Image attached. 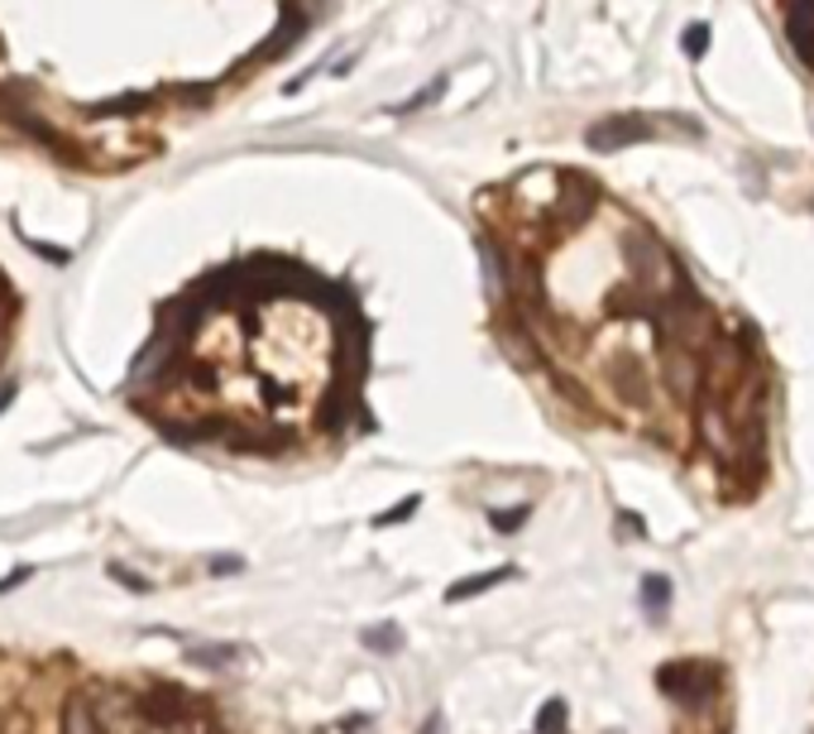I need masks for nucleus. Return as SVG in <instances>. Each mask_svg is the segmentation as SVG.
<instances>
[{
  "label": "nucleus",
  "instance_id": "obj_1",
  "mask_svg": "<svg viewBox=\"0 0 814 734\" xmlns=\"http://www.w3.org/2000/svg\"><path fill=\"white\" fill-rule=\"evenodd\" d=\"M0 734H230L221 711L164 676L0 648Z\"/></svg>",
  "mask_w": 814,
  "mask_h": 734
},
{
  "label": "nucleus",
  "instance_id": "obj_11",
  "mask_svg": "<svg viewBox=\"0 0 814 734\" xmlns=\"http://www.w3.org/2000/svg\"><path fill=\"white\" fill-rule=\"evenodd\" d=\"M705 43H709V34H705L700 24H695L690 34H686V53H705Z\"/></svg>",
  "mask_w": 814,
  "mask_h": 734
},
{
  "label": "nucleus",
  "instance_id": "obj_5",
  "mask_svg": "<svg viewBox=\"0 0 814 734\" xmlns=\"http://www.w3.org/2000/svg\"><path fill=\"white\" fill-rule=\"evenodd\" d=\"M513 576V567H493V571H484V576H465V581H456L446 590V600L456 604V600H470V596H484L489 586H499V581H508Z\"/></svg>",
  "mask_w": 814,
  "mask_h": 734
},
{
  "label": "nucleus",
  "instance_id": "obj_6",
  "mask_svg": "<svg viewBox=\"0 0 814 734\" xmlns=\"http://www.w3.org/2000/svg\"><path fill=\"white\" fill-rule=\"evenodd\" d=\"M643 604H647V619H661L666 604H671V581L666 576H643Z\"/></svg>",
  "mask_w": 814,
  "mask_h": 734
},
{
  "label": "nucleus",
  "instance_id": "obj_8",
  "mask_svg": "<svg viewBox=\"0 0 814 734\" xmlns=\"http://www.w3.org/2000/svg\"><path fill=\"white\" fill-rule=\"evenodd\" d=\"M536 734H565V701H546L536 715Z\"/></svg>",
  "mask_w": 814,
  "mask_h": 734
},
{
  "label": "nucleus",
  "instance_id": "obj_3",
  "mask_svg": "<svg viewBox=\"0 0 814 734\" xmlns=\"http://www.w3.org/2000/svg\"><path fill=\"white\" fill-rule=\"evenodd\" d=\"M651 121H643V115H608V121H599L589 130V144L594 149H623V144H643L651 139Z\"/></svg>",
  "mask_w": 814,
  "mask_h": 734
},
{
  "label": "nucleus",
  "instance_id": "obj_9",
  "mask_svg": "<svg viewBox=\"0 0 814 734\" xmlns=\"http://www.w3.org/2000/svg\"><path fill=\"white\" fill-rule=\"evenodd\" d=\"M528 518H532V509H528V504H518V509H499V514H493V528H499V533H518Z\"/></svg>",
  "mask_w": 814,
  "mask_h": 734
},
{
  "label": "nucleus",
  "instance_id": "obj_7",
  "mask_svg": "<svg viewBox=\"0 0 814 734\" xmlns=\"http://www.w3.org/2000/svg\"><path fill=\"white\" fill-rule=\"evenodd\" d=\"M365 643H369V653H398V648H403V629L398 624H369L365 629Z\"/></svg>",
  "mask_w": 814,
  "mask_h": 734
},
{
  "label": "nucleus",
  "instance_id": "obj_10",
  "mask_svg": "<svg viewBox=\"0 0 814 734\" xmlns=\"http://www.w3.org/2000/svg\"><path fill=\"white\" fill-rule=\"evenodd\" d=\"M417 514V495L413 499H403L398 509H388V514H379V528H394V524H403V518H413Z\"/></svg>",
  "mask_w": 814,
  "mask_h": 734
},
{
  "label": "nucleus",
  "instance_id": "obj_2",
  "mask_svg": "<svg viewBox=\"0 0 814 734\" xmlns=\"http://www.w3.org/2000/svg\"><path fill=\"white\" fill-rule=\"evenodd\" d=\"M657 686L680 705H705L719 691V672L705 662H666L657 672Z\"/></svg>",
  "mask_w": 814,
  "mask_h": 734
},
{
  "label": "nucleus",
  "instance_id": "obj_4",
  "mask_svg": "<svg viewBox=\"0 0 814 734\" xmlns=\"http://www.w3.org/2000/svg\"><path fill=\"white\" fill-rule=\"evenodd\" d=\"M614 394L623 403H633V409H647V403H651V374H647V365L637 355L614 360Z\"/></svg>",
  "mask_w": 814,
  "mask_h": 734
}]
</instances>
